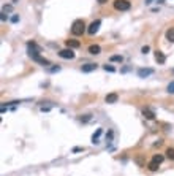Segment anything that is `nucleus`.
Returning a JSON list of instances; mask_svg holds the SVG:
<instances>
[{
  "mask_svg": "<svg viewBox=\"0 0 174 176\" xmlns=\"http://www.w3.org/2000/svg\"><path fill=\"white\" fill-rule=\"evenodd\" d=\"M84 32H86V24H84V21H82V19H76L71 24V34L75 37H81Z\"/></svg>",
  "mask_w": 174,
  "mask_h": 176,
  "instance_id": "nucleus-1",
  "label": "nucleus"
},
{
  "mask_svg": "<svg viewBox=\"0 0 174 176\" xmlns=\"http://www.w3.org/2000/svg\"><path fill=\"white\" fill-rule=\"evenodd\" d=\"M114 8L117 11H128L131 8V3L128 0H114Z\"/></svg>",
  "mask_w": 174,
  "mask_h": 176,
  "instance_id": "nucleus-2",
  "label": "nucleus"
},
{
  "mask_svg": "<svg viewBox=\"0 0 174 176\" xmlns=\"http://www.w3.org/2000/svg\"><path fill=\"white\" fill-rule=\"evenodd\" d=\"M27 48H29V56L32 59L33 57H36V56H40V46L35 43V41H29V43H27Z\"/></svg>",
  "mask_w": 174,
  "mask_h": 176,
  "instance_id": "nucleus-3",
  "label": "nucleus"
},
{
  "mask_svg": "<svg viewBox=\"0 0 174 176\" xmlns=\"http://www.w3.org/2000/svg\"><path fill=\"white\" fill-rule=\"evenodd\" d=\"M100 26H102V21H100V19L94 21L92 24H90L89 27H87V34H89V35H95V34H97V32H98Z\"/></svg>",
  "mask_w": 174,
  "mask_h": 176,
  "instance_id": "nucleus-4",
  "label": "nucleus"
},
{
  "mask_svg": "<svg viewBox=\"0 0 174 176\" xmlns=\"http://www.w3.org/2000/svg\"><path fill=\"white\" fill-rule=\"evenodd\" d=\"M59 56H60L62 59H75V53H73V49L71 48H65V49H62V51H59Z\"/></svg>",
  "mask_w": 174,
  "mask_h": 176,
  "instance_id": "nucleus-5",
  "label": "nucleus"
},
{
  "mask_svg": "<svg viewBox=\"0 0 174 176\" xmlns=\"http://www.w3.org/2000/svg\"><path fill=\"white\" fill-rule=\"evenodd\" d=\"M97 64H86V65H82L81 67V72L82 73H90V72H95L97 70Z\"/></svg>",
  "mask_w": 174,
  "mask_h": 176,
  "instance_id": "nucleus-6",
  "label": "nucleus"
},
{
  "mask_svg": "<svg viewBox=\"0 0 174 176\" xmlns=\"http://www.w3.org/2000/svg\"><path fill=\"white\" fill-rule=\"evenodd\" d=\"M154 73V68H139L138 70V76L139 78H147Z\"/></svg>",
  "mask_w": 174,
  "mask_h": 176,
  "instance_id": "nucleus-7",
  "label": "nucleus"
},
{
  "mask_svg": "<svg viewBox=\"0 0 174 176\" xmlns=\"http://www.w3.org/2000/svg\"><path fill=\"white\" fill-rule=\"evenodd\" d=\"M65 45H67V48H71V49H76V48H79L81 46V41L79 40H65Z\"/></svg>",
  "mask_w": 174,
  "mask_h": 176,
  "instance_id": "nucleus-8",
  "label": "nucleus"
},
{
  "mask_svg": "<svg viewBox=\"0 0 174 176\" xmlns=\"http://www.w3.org/2000/svg\"><path fill=\"white\" fill-rule=\"evenodd\" d=\"M143 116L147 119V121H154L155 119V113L152 110H149V108H143Z\"/></svg>",
  "mask_w": 174,
  "mask_h": 176,
  "instance_id": "nucleus-9",
  "label": "nucleus"
},
{
  "mask_svg": "<svg viewBox=\"0 0 174 176\" xmlns=\"http://www.w3.org/2000/svg\"><path fill=\"white\" fill-rule=\"evenodd\" d=\"M155 61L158 64H165L166 62V56H165L162 51H155Z\"/></svg>",
  "mask_w": 174,
  "mask_h": 176,
  "instance_id": "nucleus-10",
  "label": "nucleus"
},
{
  "mask_svg": "<svg viewBox=\"0 0 174 176\" xmlns=\"http://www.w3.org/2000/svg\"><path fill=\"white\" fill-rule=\"evenodd\" d=\"M104 100H106V103H116V102L119 100V95L116 94V92H111V94L106 95V99H104Z\"/></svg>",
  "mask_w": 174,
  "mask_h": 176,
  "instance_id": "nucleus-11",
  "label": "nucleus"
},
{
  "mask_svg": "<svg viewBox=\"0 0 174 176\" xmlns=\"http://www.w3.org/2000/svg\"><path fill=\"white\" fill-rule=\"evenodd\" d=\"M165 37H166V40L169 43H174V27H169L166 30V34H165Z\"/></svg>",
  "mask_w": 174,
  "mask_h": 176,
  "instance_id": "nucleus-12",
  "label": "nucleus"
},
{
  "mask_svg": "<svg viewBox=\"0 0 174 176\" xmlns=\"http://www.w3.org/2000/svg\"><path fill=\"white\" fill-rule=\"evenodd\" d=\"M89 53L92 54V56H97V54L102 53V48H100L98 45H90L89 46Z\"/></svg>",
  "mask_w": 174,
  "mask_h": 176,
  "instance_id": "nucleus-13",
  "label": "nucleus"
},
{
  "mask_svg": "<svg viewBox=\"0 0 174 176\" xmlns=\"http://www.w3.org/2000/svg\"><path fill=\"white\" fill-rule=\"evenodd\" d=\"M33 61H35V62H38V64H41V65H44V67L51 65V62H49V61H48V59L41 57V56H36V57H33Z\"/></svg>",
  "mask_w": 174,
  "mask_h": 176,
  "instance_id": "nucleus-14",
  "label": "nucleus"
},
{
  "mask_svg": "<svg viewBox=\"0 0 174 176\" xmlns=\"http://www.w3.org/2000/svg\"><path fill=\"white\" fill-rule=\"evenodd\" d=\"M102 133H103V129H97V132L92 135V143H94V145H97V143H98L100 137H102Z\"/></svg>",
  "mask_w": 174,
  "mask_h": 176,
  "instance_id": "nucleus-15",
  "label": "nucleus"
},
{
  "mask_svg": "<svg viewBox=\"0 0 174 176\" xmlns=\"http://www.w3.org/2000/svg\"><path fill=\"white\" fill-rule=\"evenodd\" d=\"M158 167H160V164H157V162H154V160H150L149 164H147V168H149L150 171H157Z\"/></svg>",
  "mask_w": 174,
  "mask_h": 176,
  "instance_id": "nucleus-16",
  "label": "nucleus"
},
{
  "mask_svg": "<svg viewBox=\"0 0 174 176\" xmlns=\"http://www.w3.org/2000/svg\"><path fill=\"white\" fill-rule=\"evenodd\" d=\"M152 160H154V162H157V164H160V165H162V162L165 160V156H163V154H155V156L152 157Z\"/></svg>",
  "mask_w": 174,
  "mask_h": 176,
  "instance_id": "nucleus-17",
  "label": "nucleus"
},
{
  "mask_svg": "<svg viewBox=\"0 0 174 176\" xmlns=\"http://www.w3.org/2000/svg\"><path fill=\"white\" fill-rule=\"evenodd\" d=\"M165 154H166V157H168L169 160H174V148H168Z\"/></svg>",
  "mask_w": 174,
  "mask_h": 176,
  "instance_id": "nucleus-18",
  "label": "nucleus"
},
{
  "mask_svg": "<svg viewBox=\"0 0 174 176\" xmlns=\"http://www.w3.org/2000/svg\"><path fill=\"white\" fill-rule=\"evenodd\" d=\"M111 62H122L123 61V57L122 56H111V59H109Z\"/></svg>",
  "mask_w": 174,
  "mask_h": 176,
  "instance_id": "nucleus-19",
  "label": "nucleus"
},
{
  "mask_svg": "<svg viewBox=\"0 0 174 176\" xmlns=\"http://www.w3.org/2000/svg\"><path fill=\"white\" fill-rule=\"evenodd\" d=\"M103 70L109 72V73H114V72H116V68H114L112 65H108V64H106V65H103Z\"/></svg>",
  "mask_w": 174,
  "mask_h": 176,
  "instance_id": "nucleus-20",
  "label": "nucleus"
},
{
  "mask_svg": "<svg viewBox=\"0 0 174 176\" xmlns=\"http://www.w3.org/2000/svg\"><path fill=\"white\" fill-rule=\"evenodd\" d=\"M166 91L169 92V94H174V81H171V83H169V84H168Z\"/></svg>",
  "mask_w": 174,
  "mask_h": 176,
  "instance_id": "nucleus-21",
  "label": "nucleus"
},
{
  "mask_svg": "<svg viewBox=\"0 0 174 176\" xmlns=\"http://www.w3.org/2000/svg\"><path fill=\"white\" fill-rule=\"evenodd\" d=\"M49 72H51V73H57V72H60V67H59V65H54V67L49 68Z\"/></svg>",
  "mask_w": 174,
  "mask_h": 176,
  "instance_id": "nucleus-22",
  "label": "nucleus"
},
{
  "mask_svg": "<svg viewBox=\"0 0 174 176\" xmlns=\"http://www.w3.org/2000/svg\"><path fill=\"white\" fill-rule=\"evenodd\" d=\"M149 51H150V48H149L147 45H146V46H143V48H141V53H143V54H147Z\"/></svg>",
  "mask_w": 174,
  "mask_h": 176,
  "instance_id": "nucleus-23",
  "label": "nucleus"
},
{
  "mask_svg": "<svg viewBox=\"0 0 174 176\" xmlns=\"http://www.w3.org/2000/svg\"><path fill=\"white\" fill-rule=\"evenodd\" d=\"M17 21H19V16H17V15H13V16H11V22H13V24H16Z\"/></svg>",
  "mask_w": 174,
  "mask_h": 176,
  "instance_id": "nucleus-24",
  "label": "nucleus"
},
{
  "mask_svg": "<svg viewBox=\"0 0 174 176\" xmlns=\"http://www.w3.org/2000/svg\"><path fill=\"white\" fill-rule=\"evenodd\" d=\"M89 119H90V114H86L84 118H81V121H82V122H87Z\"/></svg>",
  "mask_w": 174,
  "mask_h": 176,
  "instance_id": "nucleus-25",
  "label": "nucleus"
},
{
  "mask_svg": "<svg viewBox=\"0 0 174 176\" xmlns=\"http://www.w3.org/2000/svg\"><path fill=\"white\" fill-rule=\"evenodd\" d=\"M7 11H11V5H7V7H3V13H7Z\"/></svg>",
  "mask_w": 174,
  "mask_h": 176,
  "instance_id": "nucleus-26",
  "label": "nucleus"
},
{
  "mask_svg": "<svg viewBox=\"0 0 174 176\" xmlns=\"http://www.w3.org/2000/svg\"><path fill=\"white\" fill-rule=\"evenodd\" d=\"M84 151V148H73V152H81Z\"/></svg>",
  "mask_w": 174,
  "mask_h": 176,
  "instance_id": "nucleus-27",
  "label": "nucleus"
},
{
  "mask_svg": "<svg viewBox=\"0 0 174 176\" xmlns=\"http://www.w3.org/2000/svg\"><path fill=\"white\" fill-rule=\"evenodd\" d=\"M41 111H51V106H41Z\"/></svg>",
  "mask_w": 174,
  "mask_h": 176,
  "instance_id": "nucleus-28",
  "label": "nucleus"
},
{
  "mask_svg": "<svg viewBox=\"0 0 174 176\" xmlns=\"http://www.w3.org/2000/svg\"><path fill=\"white\" fill-rule=\"evenodd\" d=\"M100 5H104V3H108V0H97Z\"/></svg>",
  "mask_w": 174,
  "mask_h": 176,
  "instance_id": "nucleus-29",
  "label": "nucleus"
},
{
  "mask_svg": "<svg viewBox=\"0 0 174 176\" xmlns=\"http://www.w3.org/2000/svg\"><path fill=\"white\" fill-rule=\"evenodd\" d=\"M152 3V0H146V5H150Z\"/></svg>",
  "mask_w": 174,
  "mask_h": 176,
  "instance_id": "nucleus-30",
  "label": "nucleus"
},
{
  "mask_svg": "<svg viewBox=\"0 0 174 176\" xmlns=\"http://www.w3.org/2000/svg\"><path fill=\"white\" fill-rule=\"evenodd\" d=\"M173 72H174V70H173Z\"/></svg>",
  "mask_w": 174,
  "mask_h": 176,
  "instance_id": "nucleus-31",
  "label": "nucleus"
}]
</instances>
